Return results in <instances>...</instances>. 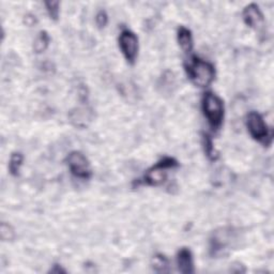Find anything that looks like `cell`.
I'll return each mask as SVG.
<instances>
[{
	"label": "cell",
	"mask_w": 274,
	"mask_h": 274,
	"mask_svg": "<svg viewBox=\"0 0 274 274\" xmlns=\"http://www.w3.org/2000/svg\"><path fill=\"white\" fill-rule=\"evenodd\" d=\"M203 111L211 128L219 130L224 119V104L222 100L212 92H206L202 101Z\"/></svg>",
	"instance_id": "cell-3"
},
{
	"label": "cell",
	"mask_w": 274,
	"mask_h": 274,
	"mask_svg": "<svg viewBox=\"0 0 274 274\" xmlns=\"http://www.w3.org/2000/svg\"><path fill=\"white\" fill-rule=\"evenodd\" d=\"M26 18H25V22H26V24H28L29 26H32L33 23H35V18L31 15H27V16H25Z\"/></svg>",
	"instance_id": "cell-19"
},
{
	"label": "cell",
	"mask_w": 274,
	"mask_h": 274,
	"mask_svg": "<svg viewBox=\"0 0 274 274\" xmlns=\"http://www.w3.org/2000/svg\"><path fill=\"white\" fill-rule=\"evenodd\" d=\"M185 71L188 73L190 80L198 87H208L216 77V70L209 62L193 56L185 64Z\"/></svg>",
	"instance_id": "cell-2"
},
{
	"label": "cell",
	"mask_w": 274,
	"mask_h": 274,
	"mask_svg": "<svg viewBox=\"0 0 274 274\" xmlns=\"http://www.w3.org/2000/svg\"><path fill=\"white\" fill-rule=\"evenodd\" d=\"M92 115L90 113V110L85 109V108H77L76 110L71 111L70 114V119L72 124L77 127V128H85L87 127L88 122L91 121Z\"/></svg>",
	"instance_id": "cell-10"
},
{
	"label": "cell",
	"mask_w": 274,
	"mask_h": 274,
	"mask_svg": "<svg viewBox=\"0 0 274 274\" xmlns=\"http://www.w3.org/2000/svg\"><path fill=\"white\" fill-rule=\"evenodd\" d=\"M247 130L253 139L259 143L268 145L271 142V133L268 129L267 123L256 111H251L246 119Z\"/></svg>",
	"instance_id": "cell-5"
},
{
	"label": "cell",
	"mask_w": 274,
	"mask_h": 274,
	"mask_svg": "<svg viewBox=\"0 0 274 274\" xmlns=\"http://www.w3.org/2000/svg\"><path fill=\"white\" fill-rule=\"evenodd\" d=\"M178 270L183 274L194 273V260L192 252L189 248L183 247L177 254Z\"/></svg>",
	"instance_id": "cell-9"
},
{
	"label": "cell",
	"mask_w": 274,
	"mask_h": 274,
	"mask_svg": "<svg viewBox=\"0 0 274 274\" xmlns=\"http://www.w3.org/2000/svg\"><path fill=\"white\" fill-rule=\"evenodd\" d=\"M51 272H53V273H60V272H66V270H64V269H61V268H59V266L58 265H55L54 266V268L51 270Z\"/></svg>",
	"instance_id": "cell-20"
},
{
	"label": "cell",
	"mask_w": 274,
	"mask_h": 274,
	"mask_svg": "<svg viewBox=\"0 0 274 274\" xmlns=\"http://www.w3.org/2000/svg\"><path fill=\"white\" fill-rule=\"evenodd\" d=\"M177 40L179 43V46L181 47L182 51L184 53H191L194 43H193V36H192V32L183 26H181L178 29V33H177Z\"/></svg>",
	"instance_id": "cell-11"
},
{
	"label": "cell",
	"mask_w": 274,
	"mask_h": 274,
	"mask_svg": "<svg viewBox=\"0 0 274 274\" xmlns=\"http://www.w3.org/2000/svg\"><path fill=\"white\" fill-rule=\"evenodd\" d=\"M23 161L24 156L21 152H14L11 154L10 162H9V170L12 176L17 177L19 173V169L23 165Z\"/></svg>",
	"instance_id": "cell-14"
},
{
	"label": "cell",
	"mask_w": 274,
	"mask_h": 274,
	"mask_svg": "<svg viewBox=\"0 0 274 274\" xmlns=\"http://www.w3.org/2000/svg\"><path fill=\"white\" fill-rule=\"evenodd\" d=\"M59 6H60L59 2H47V3H45V7H46V10L48 12V15L54 21H57L59 17V12H60Z\"/></svg>",
	"instance_id": "cell-17"
},
{
	"label": "cell",
	"mask_w": 274,
	"mask_h": 274,
	"mask_svg": "<svg viewBox=\"0 0 274 274\" xmlns=\"http://www.w3.org/2000/svg\"><path fill=\"white\" fill-rule=\"evenodd\" d=\"M203 146H204L205 153L209 160H211V161L218 160L219 153L216 150V148L213 146V142H212V140H211V137L207 134H203Z\"/></svg>",
	"instance_id": "cell-15"
},
{
	"label": "cell",
	"mask_w": 274,
	"mask_h": 274,
	"mask_svg": "<svg viewBox=\"0 0 274 274\" xmlns=\"http://www.w3.org/2000/svg\"><path fill=\"white\" fill-rule=\"evenodd\" d=\"M243 21L246 24V26L258 31L264 27L265 24L264 14L261 13L259 7L255 4H251L244 8Z\"/></svg>",
	"instance_id": "cell-8"
},
{
	"label": "cell",
	"mask_w": 274,
	"mask_h": 274,
	"mask_svg": "<svg viewBox=\"0 0 274 274\" xmlns=\"http://www.w3.org/2000/svg\"><path fill=\"white\" fill-rule=\"evenodd\" d=\"M178 161L173 158L165 156L160 160L155 165L148 169L143 178V182L147 185L159 186L163 184L167 179L168 170L178 167Z\"/></svg>",
	"instance_id": "cell-4"
},
{
	"label": "cell",
	"mask_w": 274,
	"mask_h": 274,
	"mask_svg": "<svg viewBox=\"0 0 274 274\" xmlns=\"http://www.w3.org/2000/svg\"><path fill=\"white\" fill-rule=\"evenodd\" d=\"M49 35L46 31H40V33L36 36L34 42H33V51L36 54H42L44 53L48 45H49Z\"/></svg>",
	"instance_id": "cell-12"
},
{
	"label": "cell",
	"mask_w": 274,
	"mask_h": 274,
	"mask_svg": "<svg viewBox=\"0 0 274 274\" xmlns=\"http://www.w3.org/2000/svg\"><path fill=\"white\" fill-rule=\"evenodd\" d=\"M0 237L4 241H12L15 238V231L10 224L3 222L2 226H0Z\"/></svg>",
	"instance_id": "cell-16"
},
{
	"label": "cell",
	"mask_w": 274,
	"mask_h": 274,
	"mask_svg": "<svg viewBox=\"0 0 274 274\" xmlns=\"http://www.w3.org/2000/svg\"><path fill=\"white\" fill-rule=\"evenodd\" d=\"M67 163L70 168V171L73 176L76 178L88 180L92 176V170L88 159H87L82 152L73 151L67 158Z\"/></svg>",
	"instance_id": "cell-6"
},
{
	"label": "cell",
	"mask_w": 274,
	"mask_h": 274,
	"mask_svg": "<svg viewBox=\"0 0 274 274\" xmlns=\"http://www.w3.org/2000/svg\"><path fill=\"white\" fill-rule=\"evenodd\" d=\"M241 236L233 227H222L211 234L209 239V254L213 258L226 256L239 245Z\"/></svg>",
	"instance_id": "cell-1"
},
{
	"label": "cell",
	"mask_w": 274,
	"mask_h": 274,
	"mask_svg": "<svg viewBox=\"0 0 274 274\" xmlns=\"http://www.w3.org/2000/svg\"><path fill=\"white\" fill-rule=\"evenodd\" d=\"M119 46L124 58L129 64L134 65L139 55V39L136 34L131 30H123L119 36Z\"/></svg>",
	"instance_id": "cell-7"
},
{
	"label": "cell",
	"mask_w": 274,
	"mask_h": 274,
	"mask_svg": "<svg viewBox=\"0 0 274 274\" xmlns=\"http://www.w3.org/2000/svg\"><path fill=\"white\" fill-rule=\"evenodd\" d=\"M95 22H96V25L99 26V28H101V29L104 28L108 23V16L106 14V12L103 10L99 11V13L95 16Z\"/></svg>",
	"instance_id": "cell-18"
},
{
	"label": "cell",
	"mask_w": 274,
	"mask_h": 274,
	"mask_svg": "<svg viewBox=\"0 0 274 274\" xmlns=\"http://www.w3.org/2000/svg\"><path fill=\"white\" fill-rule=\"evenodd\" d=\"M152 269L158 273H167L169 272L168 259L162 254H158L152 258Z\"/></svg>",
	"instance_id": "cell-13"
}]
</instances>
